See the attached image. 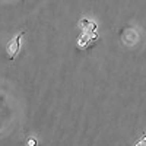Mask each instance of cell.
Here are the masks:
<instances>
[{
    "instance_id": "cell-4",
    "label": "cell",
    "mask_w": 146,
    "mask_h": 146,
    "mask_svg": "<svg viewBox=\"0 0 146 146\" xmlns=\"http://www.w3.org/2000/svg\"><path fill=\"white\" fill-rule=\"evenodd\" d=\"M27 146H36V139L35 137H29L27 140Z\"/></svg>"
},
{
    "instance_id": "cell-5",
    "label": "cell",
    "mask_w": 146,
    "mask_h": 146,
    "mask_svg": "<svg viewBox=\"0 0 146 146\" xmlns=\"http://www.w3.org/2000/svg\"><path fill=\"white\" fill-rule=\"evenodd\" d=\"M136 146H146V137H143V139H140L137 143H136Z\"/></svg>"
},
{
    "instance_id": "cell-3",
    "label": "cell",
    "mask_w": 146,
    "mask_h": 146,
    "mask_svg": "<svg viewBox=\"0 0 146 146\" xmlns=\"http://www.w3.org/2000/svg\"><path fill=\"white\" fill-rule=\"evenodd\" d=\"M123 41H124L126 44H130V45L135 44V42L137 41V34H136V31L131 29V28L126 29L124 34H123Z\"/></svg>"
},
{
    "instance_id": "cell-1",
    "label": "cell",
    "mask_w": 146,
    "mask_h": 146,
    "mask_svg": "<svg viewBox=\"0 0 146 146\" xmlns=\"http://www.w3.org/2000/svg\"><path fill=\"white\" fill-rule=\"evenodd\" d=\"M96 36H98V34H96V32L82 31V35L79 36V40H78V47L82 48V50H85V48L91 47V45L96 41Z\"/></svg>"
},
{
    "instance_id": "cell-2",
    "label": "cell",
    "mask_w": 146,
    "mask_h": 146,
    "mask_svg": "<svg viewBox=\"0 0 146 146\" xmlns=\"http://www.w3.org/2000/svg\"><path fill=\"white\" fill-rule=\"evenodd\" d=\"M22 32L19 34V35H16L13 40L10 41V44L7 45V54H9V58L10 60H13L16 56H18V53H19V48H21V38H22Z\"/></svg>"
}]
</instances>
